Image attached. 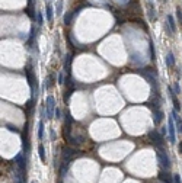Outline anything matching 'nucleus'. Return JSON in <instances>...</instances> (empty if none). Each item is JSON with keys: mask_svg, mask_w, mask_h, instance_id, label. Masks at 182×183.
<instances>
[{"mask_svg": "<svg viewBox=\"0 0 182 183\" xmlns=\"http://www.w3.org/2000/svg\"><path fill=\"white\" fill-rule=\"evenodd\" d=\"M157 160H159V163H160V166L163 167V169H166V170H169L171 169V158H169V155H168V153L163 150V147H159L157 148Z\"/></svg>", "mask_w": 182, "mask_h": 183, "instance_id": "1", "label": "nucleus"}, {"mask_svg": "<svg viewBox=\"0 0 182 183\" xmlns=\"http://www.w3.org/2000/svg\"><path fill=\"white\" fill-rule=\"evenodd\" d=\"M54 112H55V99L54 96H48L45 99V115H47V119H53L54 118Z\"/></svg>", "mask_w": 182, "mask_h": 183, "instance_id": "2", "label": "nucleus"}, {"mask_svg": "<svg viewBox=\"0 0 182 183\" xmlns=\"http://www.w3.org/2000/svg\"><path fill=\"white\" fill-rule=\"evenodd\" d=\"M149 138L153 141V144L157 147H163V135L157 131V129H151L150 132H149Z\"/></svg>", "mask_w": 182, "mask_h": 183, "instance_id": "3", "label": "nucleus"}, {"mask_svg": "<svg viewBox=\"0 0 182 183\" xmlns=\"http://www.w3.org/2000/svg\"><path fill=\"white\" fill-rule=\"evenodd\" d=\"M140 74L144 77L146 80L151 84V86H154V87H157V80H156V73L153 71V70H150V69H146L143 71H140Z\"/></svg>", "mask_w": 182, "mask_h": 183, "instance_id": "4", "label": "nucleus"}, {"mask_svg": "<svg viewBox=\"0 0 182 183\" xmlns=\"http://www.w3.org/2000/svg\"><path fill=\"white\" fill-rule=\"evenodd\" d=\"M175 132H176L175 121H173V119H169V121H168V134H169V141H171L172 144L176 143V135H175Z\"/></svg>", "mask_w": 182, "mask_h": 183, "instance_id": "5", "label": "nucleus"}, {"mask_svg": "<svg viewBox=\"0 0 182 183\" xmlns=\"http://www.w3.org/2000/svg\"><path fill=\"white\" fill-rule=\"evenodd\" d=\"M13 161H15V164L18 166V169H19V170H25V167H26V160H25L23 153H18V154L15 155Z\"/></svg>", "mask_w": 182, "mask_h": 183, "instance_id": "6", "label": "nucleus"}, {"mask_svg": "<svg viewBox=\"0 0 182 183\" xmlns=\"http://www.w3.org/2000/svg\"><path fill=\"white\" fill-rule=\"evenodd\" d=\"M74 150L70 148V147H66V148H63V153H61V157H63V161H70L73 158V155H74Z\"/></svg>", "mask_w": 182, "mask_h": 183, "instance_id": "7", "label": "nucleus"}, {"mask_svg": "<svg viewBox=\"0 0 182 183\" xmlns=\"http://www.w3.org/2000/svg\"><path fill=\"white\" fill-rule=\"evenodd\" d=\"M169 95H171V99H172L173 108H175L176 110H181V103H179V100H178V98H176V93L173 92L172 87H169Z\"/></svg>", "mask_w": 182, "mask_h": 183, "instance_id": "8", "label": "nucleus"}, {"mask_svg": "<svg viewBox=\"0 0 182 183\" xmlns=\"http://www.w3.org/2000/svg\"><path fill=\"white\" fill-rule=\"evenodd\" d=\"M171 116L173 118V121H175V125H176V129H178V132L182 134V118L178 116V113H176V110H173L172 113H171Z\"/></svg>", "mask_w": 182, "mask_h": 183, "instance_id": "9", "label": "nucleus"}, {"mask_svg": "<svg viewBox=\"0 0 182 183\" xmlns=\"http://www.w3.org/2000/svg\"><path fill=\"white\" fill-rule=\"evenodd\" d=\"M163 119V112L160 109H154V113H153V122L154 125H159Z\"/></svg>", "mask_w": 182, "mask_h": 183, "instance_id": "10", "label": "nucleus"}, {"mask_svg": "<svg viewBox=\"0 0 182 183\" xmlns=\"http://www.w3.org/2000/svg\"><path fill=\"white\" fill-rule=\"evenodd\" d=\"M45 16H47V20L51 23L53 19H54V10H53L51 4H47V7H45Z\"/></svg>", "mask_w": 182, "mask_h": 183, "instance_id": "11", "label": "nucleus"}, {"mask_svg": "<svg viewBox=\"0 0 182 183\" xmlns=\"http://www.w3.org/2000/svg\"><path fill=\"white\" fill-rule=\"evenodd\" d=\"M147 9H149V18H150V20H156V9H154V6H153L151 1L147 3Z\"/></svg>", "mask_w": 182, "mask_h": 183, "instance_id": "12", "label": "nucleus"}, {"mask_svg": "<svg viewBox=\"0 0 182 183\" xmlns=\"http://www.w3.org/2000/svg\"><path fill=\"white\" fill-rule=\"evenodd\" d=\"M159 177H160L163 182H166V183H173V182H172V180H173V176H171L169 173L160 172V173H159Z\"/></svg>", "mask_w": 182, "mask_h": 183, "instance_id": "13", "label": "nucleus"}, {"mask_svg": "<svg viewBox=\"0 0 182 183\" xmlns=\"http://www.w3.org/2000/svg\"><path fill=\"white\" fill-rule=\"evenodd\" d=\"M166 66L168 67H173L175 66V57H173L172 52H168V55H166Z\"/></svg>", "mask_w": 182, "mask_h": 183, "instance_id": "14", "label": "nucleus"}, {"mask_svg": "<svg viewBox=\"0 0 182 183\" xmlns=\"http://www.w3.org/2000/svg\"><path fill=\"white\" fill-rule=\"evenodd\" d=\"M166 19H168V23H169V28H171V31H172V34L176 31V23H175V20H173V18L171 16V15H168L166 16Z\"/></svg>", "mask_w": 182, "mask_h": 183, "instance_id": "15", "label": "nucleus"}, {"mask_svg": "<svg viewBox=\"0 0 182 183\" xmlns=\"http://www.w3.org/2000/svg\"><path fill=\"white\" fill-rule=\"evenodd\" d=\"M34 41H35V28L32 26V28H31V32H29V39H28V45L31 47V45L34 44Z\"/></svg>", "mask_w": 182, "mask_h": 183, "instance_id": "16", "label": "nucleus"}, {"mask_svg": "<svg viewBox=\"0 0 182 183\" xmlns=\"http://www.w3.org/2000/svg\"><path fill=\"white\" fill-rule=\"evenodd\" d=\"M42 137H44V122L39 121V124H38V138L42 140Z\"/></svg>", "mask_w": 182, "mask_h": 183, "instance_id": "17", "label": "nucleus"}, {"mask_svg": "<svg viewBox=\"0 0 182 183\" xmlns=\"http://www.w3.org/2000/svg\"><path fill=\"white\" fill-rule=\"evenodd\" d=\"M70 63H72V57H70V54L67 55V58H66V63H64V67H66V73L70 74Z\"/></svg>", "mask_w": 182, "mask_h": 183, "instance_id": "18", "label": "nucleus"}, {"mask_svg": "<svg viewBox=\"0 0 182 183\" xmlns=\"http://www.w3.org/2000/svg\"><path fill=\"white\" fill-rule=\"evenodd\" d=\"M38 151H39V158L42 161H45V148H44V146H39Z\"/></svg>", "mask_w": 182, "mask_h": 183, "instance_id": "19", "label": "nucleus"}, {"mask_svg": "<svg viewBox=\"0 0 182 183\" xmlns=\"http://www.w3.org/2000/svg\"><path fill=\"white\" fill-rule=\"evenodd\" d=\"M72 18H73V13L70 12V13H67L66 16H64V23L66 25H70V22H72Z\"/></svg>", "mask_w": 182, "mask_h": 183, "instance_id": "20", "label": "nucleus"}, {"mask_svg": "<svg viewBox=\"0 0 182 183\" xmlns=\"http://www.w3.org/2000/svg\"><path fill=\"white\" fill-rule=\"evenodd\" d=\"M61 9H63V0H57V7H55V10H57L58 15H61Z\"/></svg>", "mask_w": 182, "mask_h": 183, "instance_id": "21", "label": "nucleus"}, {"mask_svg": "<svg viewBox=\"0 0 182 183\" xmlns=\"http://www.w3.org/2000/svg\"><path fill=\"white\" fill-rule=\"evenodd\" d=\"M36 22H38L39 26L44 23V18H42V13H41V12H38V15H36Z\"/></svg>", "mask_w": 182, "mask_h": 183, "instance_id": "22", "label": "nucleus"}, {"mask_svg": "<svg viewBox=\"0 0 182 183\" xmlns=\"http://www.w3.org/2000/svg\"><path fill=\"white\" fill-rule=\"evenodd\" d=\"M176 18L179 20V25H182V10L179 7H176Z\"/></svg>", "mask_w": 182, "mask_h": 183, "instance_id": "23", "label": "nucleus"}, {"mask_svg": "<svg viewBox=\"0 0 182 183\" xmlns=\"http://www.w3.org/2000/svg\"><path fill=\"white\" fill-rule=\"evenodd\" d=\"M172 176H173V183H182L181 175H179V173H175V175H172Z\"/></svg>", "mask_w": 182, "mask_h": 183, "instance_id": "24", "label": "nucleus"}, {"mask_svg": "<svg viewBox=\"0 0 182 183\" xmlns=\"http://www.w3.org/2000/svg\"><path fill=\"white\" fill-rule=\"evenodd\" d=\"M58 84H64V71L58 73Z\"/></svg>", "mask_w": 182, "mask_h": 183, "instance_id": "25", "label": "nucleus"}, {"mask_svg": "<svg viewBox=\"0 0 182 183\" xmlns=\"http://www.w3.org/2000/svg\"><path fill=\"white\" fill-rule=\"evenodd\" d=\"M51 86H53V78H51V77H47V80H45V87L50 89Z\"/></svg>", "mask_w": 182, "mask_h": 183, "instance_id": "26", "label": "nucleus"}, {"mask_svg": "<svg viewBox=\"0 0 182 183\" xmlns=\"http://www.w3.org/2000/svg\"><path fill=\"white\" fill-rule=\"evenodd\" d=\"M173 92H175L176 95H179V92H181V87H179V84H178V83H175V84H173Z\"/></svg>", "mask_w": 182, "mask_h": 183, "instance_id": "27", "label": "nucleus"}, {"mask_svg": "<svg viewBox=\"0 0 182 183\" xmlns=\"http://www.w3.org/2000/svg\"><path fill=\"white\" fill-rule=\"evenodd\" d=\"M7 128H9V131H12V132H16V134H19V129H18L16 126H12V125H7Z\"/></svg>", "mask_w": 182, "mask_h": 183, "instance_id": "28", "label": "nucleus"}, {"mask_svg": "<svg viewBox=\"0 0 182 183\" xmlns=\"http://www.w3.org/2000/svg\"><path fill=\"white\" fill-rule=\"evenodd\" d=\"M60 116H61V110L55 109V118H57V119H60Z\"/></svg>", "mask_w": 182, "mask_h": 183, "instance_id": "29", "label": "nucleus"}, {"mask_svg": "<svg viewBox=\"0 0 182 183\" xmlns=\"http://www.w3.org/2000/svg\"><path fill=\"white\" fill-rule=\"evenodd\" d=\"M160 134H162V135H166V126L162 128V132H160Z\"/></svg>", "mask_w": 182, "mask_h": 183, "instance_id": "30", "label": "nucleus"}, {"mask_svg": "<svg viewBox=\"0 0 182 183\" xmlns=\"http://www.w3.org/2000/svg\"><path fill=\"white\" fill-rule=\"evenodd\" d=\"M179 150H181V153H182V143L179 144Z\"/></svg>", "mask_w": 182, "mask_h": 183, "instance_id": "31", "label": "nucleus"}, {"mask_svg": "<svg viewBox=\"0 0 182 183\" xmlns=\"http://www.w3.org/2000/svg\"><path fill=\"white\" fill-rule=\"evenodd\" d=\"M31 183H36V182H31Z\"/></svg>", "mask_w": 182, "mask_h": 183, "instance_id": "32", "label": "nucleus"}, {"mask_svg": "<svg viewBox=\"0 0 182 183\" xmlns=\"http://www.w3.org/2000/svg\"><path fill=\"white\" fill-rule=\"evenodd\" d=\"M45 1H48V0H45Z\"/></svg>", "mask_w": 182, "mask_h": 183, "instance_id": "33", "label": "nucleus"}]
</instances>
